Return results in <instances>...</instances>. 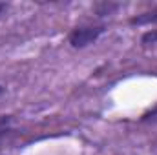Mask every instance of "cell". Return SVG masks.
Segmentation results:
<instances>
[{
	"label": "cell",
	"mask_w": 157,
	"mask_h": 155,
	"mask_svg": "<svg viewBox=\"0 0 157 155\" xmlns=\"http://www.w3.org/2000/svg\"><path fill=\"white\" fill-rule=\"evenodd\" d=\"M106 29L108 28H106L104 22H101V24H80V26H75L68 33V44L73 49H84V47L95 44L97 40L106 33Z\"/></svg>",
	"instance_id": "obj_1"
},
{
	"label": "cell",
	"mask_w": 157,
	"mask_h": 155,
	"mask_svg": "<svg viewBox=\"0 0 157 155\" xmlns=\"http://www.w3.org/2000/svg\"><path fill=\"white\" fill-rule=\"evenodd\" d=\"M128 24L130 26H137V28H143V26H157V6L146 9V11H141L137 15H132L128 18Z\"/></svg>",
	"instance_id": "obj_2"
},
{
	"label": "cell",
	"mask_w": 157,
	"mask_h": 155,
	"mask_svg": "<svg viewBox=\"0 0 157 155\" xmlns=\"http://www.w3.org/2000/svg\"><path fill=\"white\" fill-rule=\"evenodd\" d=\"M122 7V4L119 2H112V0H102V2H95L91 11L97 18H106V17H112L115 15L119 9Z\"/></svg>",
	"instance_id": "obj_3"
},
{
	"label": "cell",
	"mask_w": 157,
	"mask_h": 155,
	"mask_svg": "<svg viewBox=\"0 0 157 155\" xmlns=\"http://www.w3.org/2000/svg\"><path fill=\"white\" fill-rule=\"evenodd\" d=\"M17 133L13 128V115H0V144Z\"/></svg>",
	"instance_id": "obj_4"
},
{
	"label": "cell",
	"mask_w": 157,
	"mask_h": 155,
	"mask_svg": "<svg viewBox=\"0 0 157 155\" xmlns=\"http://www.w3.org/2000/svg\"><path fill=\"white\" fill-rule=\"evenodd\" d=\"M141 46L143 47H152V46H157V29H146L143 35H141Z\"/></svg>",
	"instance_id": "obj_5"
},
{
	"label": "cell",
	"mask_w": 157,
	"mask_h": 155,
	"mask_svg": "<svg viewBox=\"0 0 157 155\" xmlns=\"http://www.w3.org/2000/svg\"><path fill=\"white\" fill-rule=\"evenodd\" d=\"M155 120H157V106L146 110V112L141 115V119H139V122H155Z\"/></svg>",
	"instance_id": "obj_6"
},
{
	"label": "cell",
	"mask_w": 157,
	"mask_h": 155,
	"mask_svg": "<svg viewBox=\"0 0 157 155\" xmlns=\"http://www.w3.org/2000/svg\"><path fill=\"white\" fill-rule=\"evenodd\" d=\"M7 11H9V4L7 2H0V20L7 15Z\"/></svg>",
	"instance_id": "obj_7"
},
{
	"label": "cell",
	"mask_w": 157,
	"mask_h": 155,
	"mask_svg": "<svg viewBox=\"0 0 157 155\" xmlns=\"http://www.w3.org/2000/svg\"><path fill=\"white\" fill-rule=\"evenodd\" d=\"M4 93H6V86H2V84H0V97H2Z\"/></svg>",
	"instance_id": "obj_8"
}]
</instances>
